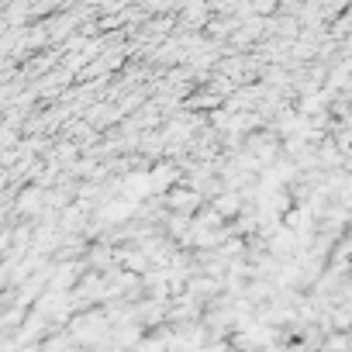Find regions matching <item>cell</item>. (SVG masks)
I'll return each mask as SVG.
<instances>
[{
  "instance_id": "7a4b0ae2",
  "label": "cell",
  "mask_w": 352,
  "mask_h": 352,
  "mask_svg": "<svg viewBox=\"0 0 352 352\" xmlns=\"http://www.w3.org/2000/svg\"><path fill=\"white\" fill-rule=\"evenodd\" d=\"M321 352H345V335L338 331V335H331L324 345H321Z\"/></svg>"
},
{
  "instance_id": "6da1fadb",
  "label": "cell",
  "mask_w": 352,
  "mask_h": 352,
  "mask_svg": "<svg viewBox=\"0 0 352 352\" xmlns=\"http://www.w3.org/2000/svg\"><path fill=\"white\" fill-rule=\"evenodd\" d=\"M169 204L180 211V214H194L197 204H201V194H197V190H176V194L169 197Z\"/></svg>"
}]
</instances>
